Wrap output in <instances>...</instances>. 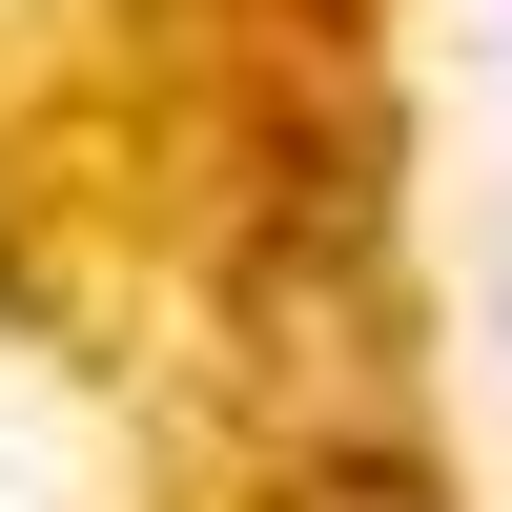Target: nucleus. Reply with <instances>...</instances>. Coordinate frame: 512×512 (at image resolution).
Segmentation results:
<instances>
[{
    "label": "nucleus",
    "mask_w": 512,
    "mask_h": 512,
    "mask_svg": "<svg viewBox=\"0 0 512 512\" xmlns=\"http://www.w3.org/2000/svg\"><path fill=\"white\" fill-rule=\"evenodd\" d=\"M287 512H451L410 451H328V472H287Z\"/></svg>",
    "instance_id": "obj_1"
}]
</instances>
